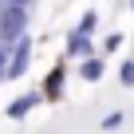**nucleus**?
<instances>
[{
	"label": "nucleus",
	"mask_w": 134,
	"mask_h": 134,
	"mask_svg": "<svg viewBox=\"0 0 134 134\" xmlns=\"http://www.w3.org/2000/svg\"><path fill=\"white\" fill-rule=\"evenodd\" d=\"M118 83H122V87H134V59H122V67H118Z\"/></svg>",
	"instance_id": "obj_8"
},
{
	"label": "nucleus",
	"mask_w": 134,
	"mask_h": 134,
	"mask_svg": "<svg viewBox=\"0 0 134 134\" xmlns=\"http://www.w3.org/2000/svg\"><path fill=\"white\" fill-rule=\"evenodd\" d=\"M118 126H122V110H110L103 118V130H118Z\"/></svg>",
	"instance_id": "obj_11"
},
{
	"label": "nucleus",
	"mask_w": 134,
	"mask_h": 134,
	"mask_svg": "<svg viewBox=\"0 0 134 134\" xmlns=\"http://www.w3.org/2000/svg\"><path fill=\"white\" fill-rule=\"evenodd\" d=\"M67 55L71 59H87V55H95V40L87 36V32H67Z\"/></svg>",
	"instance_id": "obj_3"
},
{
	"label": "nucleus",
	"mask_w": 134,
	"mask_h": 134,
	"mask_svg": "<svg viewBox=\"0 0 134 134\" xmlns=\"http://www.w3.org/2000/svg\"><path fill=\"white\" fill-rule=\"evenodd\" d=\"M130 12H134V0H130Z\"/></svg>",
	"instance_id": "obj_12"
},
{
	"label": "nucleus",
	"mask_w": 134,
	"mask_h": 134,
	"mask_svg": "<svg viewBox=\"0 0 134 134\" xmlns=\"http://www.w3.org/2000/svg\"><path fill=\"white\" fill-rule=\"evenodd\" d=\"M24 32H28V8L24 0H12L0 8V43H16Z\"/></svg>",
	"instance_id": "obj_1"
},
{
	"label": "nucleus",
	"mask_w": 134,
	"mask_h": 134,
	"mask_svg": "<svg viewBox=\"0 0 134 134\" xmlns=\"http://www.w3.org/2000/svg\"><path fill=\"white\" fill-rule=\"evenodd\" d=\"M103 71H107L103 55H87V59H83V67H79V75H83L87 83H99V79H103Z\"/></svg>",
	"instance_id": "obj_6"
},
{
	"label": "nucleus",
	"mask_w": 134,
	"mask_h": 134,
	"mask_svg": "<svg viewBox=\"0 0 134 134\" xmlns=\"http://www.w3.org/2000/svg\"><path fill=\"white\" fill-rule=\"evenodd\" d=\"M118 47H122V32H110L103 40V51H118Z\"/></svg>",
	"instance_id": "obj_10"
},
{
	"label": "nucleus",
	"mask_w": 134,
	"mask_h": 134,
	"mask_svg": "<svg viewBox=\"0 0 134 134\" xmlns=\"http://www.w3.org/2000/svg\"><path fill=\"white\" fill-rule=\"evenodd\" d=\"M63 79H67L63 63H55L51 71H47V83H43V99H47V103H59V99H63Z\"/></svg>",
	"instance_id": "obj_5"
},
{
	"label": "nucleus",
	"mask_w": 134,
	"mask_h": 134,
	"mask_svg": "<svg viewBox=\"0 0 134 134\" xmlns=\"http://www.w3.org/2000/svg\"><path fill=\"white\" fill-rule=\"evenodd\" d=\"M40 99H43L40 91H28V95L12 99V103H8V118H12V122H24V118H28V110H36V103H40Z\"/></svg>",
	"instance_id": "obj_4"
},
{
	"label": "nucleus",
	"mask_w": 134,
	"mask_h": 134,
	"mask_svg": "<svg viewBox=\"0 0 134 134\" xmlns=\"http://www.w3.org/2000/svg\"><path fill=\"white\" fill-rule=\"evenodd\" d=\"M95 28H99V12H95V8H91V12H83V20H79V24H75V32H87V36H91V32H95Z\"/></svg>",
	"instance_id": "obj_7"
},
{
	"label": "nucleus",
	"mask_w": 134,
	"mask_h": 134,
	"mask_svg": "<svg viewBox=\"0 0 134 134\" xmlns=\"http://www.w3.org/2000/svg\"><path fill=\"white\" fill-rule=\"evenodd\" d=\"M8 63H12V43H0V83L8 79Z\"/></svg>",
	"instance_id": "obj_9"
},
{
	"label": "nucleus",
	"mask_w": 134,
	"mask_h": 134,
	"mask_svg": "<svg viewBox=\"0 0 134 134\" xmlns=\"http://www.w3.org/2000/svg\"><path fill=\"white\" fill-rule=\"evenodd\" d=\"M28 63H32V40H28V32L12 43V63H8V79H20L24 71H28Z\"/></svg>",
	"instance_id": "obj_2"
}]
</instances>
